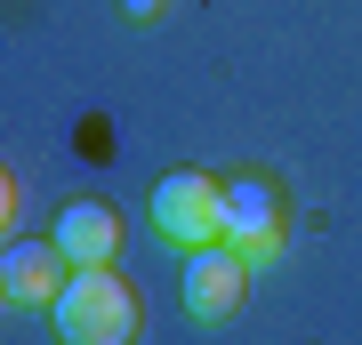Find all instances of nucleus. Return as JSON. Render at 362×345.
Instances as JSON below:
<instances>
[{"instance_id":"f03ea898","label":"nucleus","mask_w":362,"mask_h":345,"mask_svg":"<svg viewBox=\"0 0 362 345\" xmlns=\"http://www.w3.org/2000/svg\"><path fill=\"white\" fill-rule=\"evenodd\" d=\"M153 225L177 249L226 241V177H209V169H169V177L153 185Z\"/></svg>"},{"instance_id":"20e7f679","label":"nucleus","mask_w":362,"mask_h":345,"mask_svg":"<svg viewBox=\"0 0 362 345\" xmlns=\"http://www.w3.org/2000/svg\"><path fill=\"white\" fill-rule=\"evenodd\" d=\"M242 289H250V257H233L226 241L185 257V313H194L202 329H218V321L242 313Z\"/></svg>"},{"instance_id":"39448f33","label":"nucleus","mask_w":362,"mask_h":345,"mask_svg":"<svg viewBox=\"0 0 362 345\" xmlns=\"http://www.w3.org/2000/svg\"><path fill=\"white\" fill-rule=\"evenodd\" d=\"M73 282V257L57 241H16L8 233V257H0V297L8 305H57Z\"/></svg>"},{"instance_id":"7ed1b4c3","label":"nucleus","mask_w":362,"mask_h":345,"mask_svg":"<svg viewBox=\"0 0 362 345\" xmlns=\"http://www.w3.org/2000/svg\"><path fill=\"white\" fill-rule=\"evenodd\" d=\"M226 249L250 265L282 257V193L266 177H226Z\"/></svg>"},{"instance_id":"423d86ee","label":"nucleus","mask_w":362,"mask_h":345,"mask_svg":"<svg viewBox=\"0 0 362 345\" xmlns=\"http://www.w3.org/2000/svg\"><path fill=\"white\" fill-rule=\"evenodd\" d=\"M49 241L73 257V273H81V265H113V249H121V217H113L105 201H73L65 217H57Z\"/></svg>"},{"instance_id":"f257e3e1","label":"nucleus","mask_w":362,"mask_h":345,"mask_svg":"<svg viewBox=\"0 0 362 345\" xmlns=\"http://www.w3.org/2000/svg\"><path fill=\"white\" fill-rule=\"evenodd\" d=\"M49 321H57L65 345H129L145 313H137V289L121 282L113 265H81L65 282V297L49 305Z\"/></svg>"},{"instance_id":"0eeeda50","label":"nucleus","mask_w":362,"mask_h":345,"mask_svg":"<svg viewBox=\"0 0 362 345\" xmlns=\"http://www.w3.org/2000/svg\"><path fill=\"white\" fill-rule=\"evenodd\" d=\"M121 8H129L137 25H145V16H161V0H121Z\"/></svg>"}]
</instances>
